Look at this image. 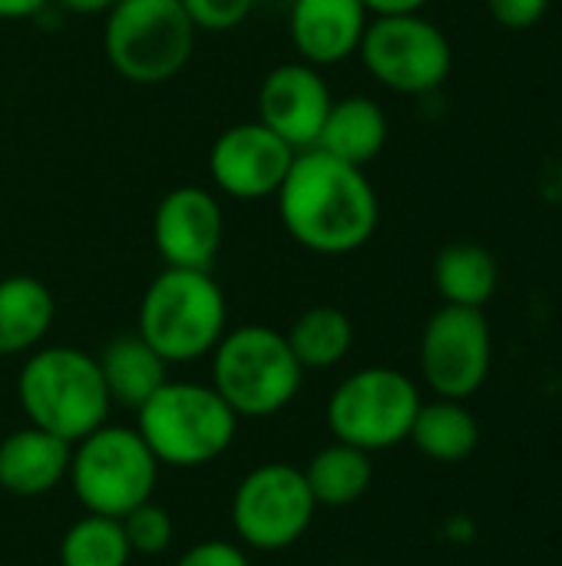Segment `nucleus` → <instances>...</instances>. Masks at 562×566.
Segmentation results:
<instances>
[{"instance_id": "obj_3", "label": "nucleus", "mask_w": 562, "mask_h": 566, "mask_svg": "<svg viewBox=\"0 0 562 566\" xmlns=\"http://www.w3.org/2000/svg\"><path fill=\"white\" fill-rule=\"evenodd\" d=\"M229 305L205 269H162L139 302V335L166 365L212 355L222 342Z\"/></svg>"}, {"instance_id": "obj_16", "label": "nucleus", "mask_w": 562, "mask_h": 566, "mask_svg": "<svg viewBox=\"0 0 562 566\" xmlns=\"http://www.w3.org/2000/svg\"><path fill=\"white\" fill-rule=\"evenodd\" d=\"M73 444L26 424L0 441V488L13 497H43L70 471Z\"/></svg>"}, {"instance_id": "obj_24", "label": "nucleus", "mask_w": 562, "mask_h": 566, "mask_svg": "<svg viewBox=\"0 0 562 566\" xmlns=\"http://www.w3.org/2000/svg\"><path fill=\"white\" fill-rule=\"evenodd\" d=\"M132 557L116 517L86 514L60 541V566H126Z\"/></svg>"}, {"instance_id": "obj_28", "label": "nucleus", "mask_w": 562, "mask_h": 566, "mask_svg": "<svg viewBox=\"0 0 562 566\" xmlns=\"http://www.w3.org/2000/svg\"><path fill=\"white\" fill-rule=\"evenodd\" d=\"M176 566H248V557L238 544L229 541H199L189 547Z\"/></svg>"}, {"instance_id": "obj_31", "label": "nucleus", "mask_w": 562, "mask_h": 566, "mask_svg": "<svg viewBox=\"0 0 562 566\" xmlns=\"http://www.w3.org/2000/svg\"><path fill=\"white\" fill-rule=\"evenodd\" d=\"M50 3H56L70 13H79V17H93V13H109V7L116 0H50Z\"/></svg>"}, {"instance_id": "obj_17", "label": "nucleus", "mask_w": 562, "mask_h": 566, "mask_svg": "<svg viewBox=\"0 0 562 566\" xmlns=\"http://www.w3.org/2000/svg\"><path fill=\"white\" fill-rule=\"evenodd\" d=\"M384 146H388V113L371 96L335 99L315 143V149L361 169L374 163Z\"/></svg>"}, {"instance_id": "obj_18", "label": "nucleus", "mask_w": 562, "mask_h": 566, "mask_svg": "<svg viewBox=\"0 0 562 566\" xmlns=\"http://www.w3.org/2000/svg\"><path fill=\"white\" fill-rule=\"evenodd\" d=\"M96 365H99L109 401L123 405V408H132V411H139L169 381L166 378L169 365L159 358V352L139 332L113 338L96 355Z\"/></svg>"}, {"instance_id": "obj_9", "label": "nucleus", "mask_w": 562, "mask_h": 566, "mask_svg": "<svg viewBox=\"0 0 562 566\" xmlns=\"http://www.w3.org/2000/svg\"><path fill=\"white\" fill-rule=\"evenodd\" d=\"M358 56L381 86L404 96L441 90L454 70V46L447 33L424 13L374 17L361 36Z\"/></svg>"}, {"instance_id": "obj_5", "label": "nucleus", "mask_w": 562, "mask_h": 566, "mask_svg": "<svg viewBox=\"0 0 562 566\" xmlns=\"http://www.w3.org/2000/svg\"><path fill=\"white\" fill-rule=\"evenodd\" d=\"M212 388L235 418H268L288 408L301 388L305 368L291 355L285 332L242 325L212 348Z\"/></svg>"}, {"instance_id": "obj_20", "label": "nucleus", "mask_w": 562, "mask_h": 566, "mask_svg": "<svg viewBox=\"0 0 562 566\" xmlns=\"http://www.w3.org/2000/svg\"><path fill=\"white\" fill-rule=\"evenodd\" d=\"M434 285L444 305L484 308L500 285V269L490 249L477 242H450L434 259Z\"/></svg>"}, {"instance_id": "obj_13", "label": "nucleus", "mask_w": 562, "mask_h": 566, "mask_svg": "<svg viewBox=\"0 0 562 566\" xmlns=\"http://www.w3.org/2000/svg\"><path fill=\"white\" fill-rule=\"evenodd\" d=\"M225 219L205 186L169 189L152 212V245L169 269H205L219 259Z\"/></svg>"}, {"instance_id": "obj_6", "label": "nucleus", "mask_w": 562, "mask_h": 566, "mask_svg": "<svg viewBox=\"0 0 562 566\" xmlns=\"http://www.w3.org/2000/svg\"><path fill=\"white\" fill-rule=\"evenodd\" d=\"M195 33L179 0H116L106 13L103 50L123 80L159 86L185 70Z\"/></svg>"}, {"instance_id": "obj_4", "label": "nucleus", "mask_w": 562, "mask_h": 566, "mask_svg": "<svg viewBox=\"0 0 562 566\" xmlns=\"http://www.w3.org/2000/svg\"><path fill=\"white\" fill-rule=\"evenodd\" d=\"M139 438L159 464L202 468L222 458L235 438L238 418L212 385L166 381L139 411Z\"/></svg>"}, {"instance_id": "obj_19", "label": "nucleus", "mask_w": 562, "mask_h": 566, "mask_svg": "<svg viewBox=\"0 0 562 566\" xmlns=\"http://www.w3.org/2000/svg\"><path fill=\"white\" fill-rule=\"evenodd\" d=\"M56 318L53 292L33 275L0 279V355L33 352Z\"/></svg>"}, {"instance_id": "obj_7", "label": "nucleus", "mask_w": 562, "mask_h": 566, "mask_svg": "<svg viewBox=\"0 0 562 566\" xmlns=\"http://www.w3.org/2000/svg\"><path fill=\"white\" fill-rule=\"evenodd\" d=\"M66 478L86 514L123 521L139 504L152 501L159 461L136 428L99 424L73 444Z\"/></svg>"}, {"instance_id": "obj_23", "label": "nucleus", "mask_w": 562, "mask_h": 566, "mask_svg": "<svg viewBox=\"0 0 562 566\" xmlns=\"http://www.w3.org/2000/svg\"><path fill=\"white\" fill-rule=\"evenodd\" d=\"M285 342L301 368H335L354 345V325L338 305H311L291 322Z\"/></svg>"}, {"instance_id": "obj_10", "label": "nucleus", "mask_w": 562, "mask_h": 566, "mask_svg": "<svg viewBox=\"0 0 562 566\" xmlns=\"http://www.w3.org/2000/svg\"><path fill=\"white\" fill-rule=\"evenodd\" d=\"M315 497L298 468L285 461L262 464L242 478L232 497V527L252 551H288L315 521Z\"/></svg>"}, {"instance_id": "obj_8", "label": "nucleus", "mask_w": 562, "mask_h": 566, "mask_svg": "<svg viewBox=\"0 0 562 566\" xmlns=\"http://www.w3.org/2000/svg\"><path fill=\"white\" fill-rule=\"evenodd\" d=\"M417 385L397 368H361L328 398V428L341 444L388 451L407 441L421 411Z\"/></svg>"}, {"instance_id": "obj_33", "label": "nucleus", "mask_w": 562, "mask_h": 566, "mask_svg": "<svg viewBox=\"0 0 562 566\" xmlns=\"http://www.w3.org/2000/svg\"><path fill=\"white\" fill-rule=\"evenodd\" d=\"M0 566H3V564H0Z\"/></svg>"}, {"instance_id": "obj_14", "label": "nucleus", "mask_w": 562, "mask_h": 566, "mask_svg": "<svg viewBox=\"0 0 562 566\" xmlns=\"http://www.w3.org/2000/svg\"><path fill=\"white\" fill-rule=\"evenodd\" d=\"M331 103L335 96L321 70L305 60L278 63L275 70H268L255 96L258 123L278 133L295 153L311 149L318 143Z\"/></svg>"}, {"instance_id": "obj_25", "label": "nucleus", "mask_w": 562, "mask_h": 566, "mask_svg": "<svg viewBox=\"0 0 562 566\" xmlns=\"http://www.w3.org/2000/svg\"><path fill=\"white\" fill-rule=\"evenodd\" d=\"M119 524H123V534L129 541V551L132 554H146V557H156V554L169 551L172 534H176L169 511L156 507L152 501H146L136 511H129Z\"/></svg>"}, {"instance_id": "obj_22", "label": "nucleus", "mask_w": 562, "mask_h": 566, "mask_svg": "<svg viewBox=\"0 0 562 566\" xmlns=\"http://www.w3.org/2000/svg\"><path fill=\"white\" fill-rule=\"evenodd\" d=\"M301 474L318 507H348L368 494L374 481V464L368 451L335 441L321 448Z\"/></svg>"}, {"instance_id": "obj_26", "label": "nucleus", "mask_w": 562, "mask_h": 566, "mask_svg": "<svg viewBox=\"0 0 562 566\" xmlns=\"http://www.w3.org/2000/svg\"><path fill=\"white\" fill-rule=\"evenodd\" d=\"M182 10L189 13L195 30L205 33H225L235 30L258 3L255 0H179Z\"/></svg>"}, {"instance_id": "obj_15", "label": "nucleus", "mask_w": 562, "mask_h": 566, "mask_svg": "<svg viewBox=\"0 0 562 566\" xmlns=\"http://www.w3.org/2000/svg\"><path fill=\"white\" fill-rule=\"evenodd\" d=\"M371 13L361 0H288V36L298 60L338 66L358 53Z\"/></svg>"}, {"instance_id": "obj_12", "label": "nucleus", "mask_w": 562, "mask_h": 566, "mask_svg": "<svg viewBox=\"0 0 562 566\" xmlns=\"http://www.w3.org/2000/svg\"><path fill=\"white\" fill-rule=\"evenodd\" d=\"M291 163L295 149L258 119L222 129L209 149V176L215 189L242 202L275 196Z\"/></svg>"}, {"instance_id": "obj_27", "label": "nucleus", "mask_w": 562, "mask_h": 566, "mask_svg": "<svg viewBox=\"0 0 562 566\" xmlns=\"http://www.w3.org/2000/svg\"><path fill=\"white\" fill-rule=\"evenodd\" d=\"M487 10L503 30H530L547 17L550 0H487Z\"/></svg>"}, {"instance_id": "obj_32", "label": "nucleus", "mask_w": 562, "mask_h": 566, "mask_svg": "<svg viewBox=\"0 0 562 566\" xmlns=\"http://www.w3.org/2000/svg\"><path fill=\"white\" fill-rule=\"evenodd\" d=\"M255 3H262V0H255Z\"/></svg>"}, {"instance_id": "obj_21", "label": "nucleus", "mask_w": 562, "mask_h": 566, "mask_svg": "<svg viewBox=\"0 0 562 566\" xmlns=\"http://www.w3.org/2000/svg\"><path fill=\"white\" fill-rule=\"evenodd\" d=\"M407 441L417 444V451L441 464L467 461L480 444V424L464 408V401L437 398L431 405H421Z\"/></svg>"}, {"instance_id": "obj_29", "label": "nucleus", "mask_w": 562, "mask_h": 566, "mask_svg": "<svg viewBox=\"0 0 562 566\" xmlns=\"http://www.w3.org/2000/svg\"><path fill=\"white\" fill-rule=\"evenodd\" d=\"M371 17H391V13H421L431 0H361Z\"/></svg>"}, {"instance_id": "obj_1", "label": "nucleus", "mask_w": 562, "mask_h": 566, "mask_svg": "<svg viewBox=\"0 0 562 566\" xmlns=\"http://www.w3.org/2000/svg\"><path fill=\"white\" fill-rule=\"evenodd\" d=\"M275 202L285 232L318 255H351L364 249L381 222V202L368 172L315 146L295 153Z\"/></svg>"}, {"instance_id": "obj_2", "label": "nucleus", "mask_w": 562, "mask_h": 566, "mask_svg": "<svg viewBox=\"0 0 562 566\" xmlns=\"http://www.w3.org/2000/svg\"><path fill=\"white\" fill-rule=\"evenodd\" d=\"M17 401L26 421L66 444L106 424L109 395L93 355L53 345L33 352L17 375Z\"/></svg>"}, {"instance_id": "obj_30", "label": "nucleus", "mask_w": 562, "mask_h": 566, "mask_svg": "<svg viewBox=\"0 0 562 566\" xmlns=\"http://www.w3.org/2000/svg\"><path fill=\"white\" fill-rule=\"evenodd\" d=\"M50 0H0V20H26L36 17Z\"/></svg>"}, {"instance_id": "obj_11", "label": "nucleus", "mask_w": 562, "mask_h": 566, "mask_svg": "<svg viewBox=\"0 0 562 566\" xmlns=\"http://www.w3.org/2000/svg\"><path fill=\"white\" fill-rule=\"evenodd\" d=\"M494 365V335L484 308L441 305L421 335V375L437 398H474Z\"/></svg>"}]
</instances>
